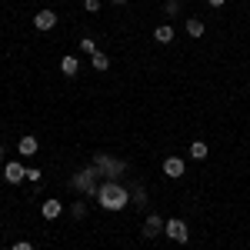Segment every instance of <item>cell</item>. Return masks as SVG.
Listing matches in <instances>:
<instances>
[{"label": "cell", "instance_id": "cell-1", "mask_svg": "<svg viewBox=\"0 0 250 250\" xmlns=\"http://www.w3.org/2000/svg\"><path fill=\"white\" fill-rule=\"evenodd\" d=\"M127 200H130V193H127V187H124L120 180H104V184L97 187V204H100L104 210H124Z\"/></svg>", "mask_w": 250, "mask_h": 250}, {"label": "cell", "instance_id": "cell-2", "mask_svg": "<svg viewBox=\"0 0 250 250\" xmlns=\"http://www.w3.org/2000/svg\"><path fill=\"white\" fill-rule=\"evenodd\" d=\"M94 160H97V173H107V180H117L120 173L127 170V164H124V160H110L107 154H97Z\"/></svg>", "mask_w": 250, "mask_h": 250}, {"label": "cell", "instance_id": "cell-3", "mask_svg": "<svg viewBox=\"0 0 250 250\" xmlns=\"http://www.w3.org/2000/svg\"><path fill=\"white\" fill-rule=\"evenodd\" d=\"M164 233L170 237L173 244H187V237H190V233H187V224H184V220H167V224H164Z\"/></svg>", "mask_w": 250, "mask_h": 250}, {"label": "cell", "instance_id": "cell-4", "mask_svg": "<svg viewBox=\"0 0 250 250\" xmlns=\"http://www.w3.org/2000/svg\"><path fill=\"white\" fill-rule=\"evenodd\" d=\"M94 177H97V170H80L77 177H74V187H77L80 193H97V187H94Z\"/></svg>", "mask_w": 250, "mask_h": 250}, {"label": "cell", "instance_id": "cell-5", "mask_svg": "<svg viewBox=\"0 0 250 250\" xmlns=\"http://www.w3.org/2000/svg\"><path fill=\"white\" fill-rule=\"evenodd\" d=\"M3 180H10V184H23V180H27L23 164H20V160H10V164L3 167Z\"/></svg>", "mask_w": 250, "mask_h": 250}, {"label": "cell", "instance_id": "cell-6", "mask_svg": "<svg viewBox=\"0 0 250 250\" xmlns=\"http://www.w3.org/2000/svg\"><path fill=\"white\" fill-rule=\"evenodd\" d=\"M34 27H37V30H54V27H57V14H54V10H37Z\"/></svg>", "mask_w": 250, "mask_h": 250}, {"label": "cell", "instance_id": "cell-7", "mask_svg": "<svg viewBox=\"0 0 250 250\" xmlns=\"http://www.w3.org/2000/svg\"><path fill=\"white\" fill-rule=\"evenodd\" d=\"M164 173L167 177H184V160L180 157H167L164 160Z\"/></svg>", "mask_w": 250, "mask_h": 250}, {"label": "cell", "instance_id": "cell-8", "mask_svg": "<svg viewBox=\"0 0 250 250\" xmlns=\"http://www.w3.org/2000/svg\"><path fill=\"white\" fill-rule=\"evenodd\" d=\"M40 213H43L47 220H57L60 213H63V204H60V200H43V207H40Z\"/></svg>", "mask_w": 250, "mask_h": 250}, {"label": "cell", "instance_id": "cell-9", "mask_svg": "<svg viewBox=\"0 0 250 250\" xmlns=\"http://www.w3.org/2000/svg\"><path fill=\"white\" fill-rule=\"evenodd\" d=\"M160 230H164V220H160V213H150V217H147V224H144V237H157Z\"/></svg>", "mask_w": 250, "mask_h": 250}, {"label": "cell", "instance_id": "cell-10", "mask_svg": "<svg viewBox=\"0 0 250 250\" xmlns=\"http://www.w3.org/2000/svg\"><path fill=\"white\" fill-rule=\"evenodd\" d=\"M60 70H63V74H67V77H77V70H80L77 57H70V54H67V57L60 60Z\"/></svg>", "mask_w": 250, "mask_h": 250}, {"label": "cell", "instance_id": "cell-11", "mask_svg": "<svg viewBox=\"0 0 250 250\" xmlns=\"http://www.w3.org/2000/svg\"><path fill=\"white\" fill-rule=\"evenodd\" d=\"M154 37H157V43H170L173 40V27L170 23H160V27L154 30Z\"/></svg>", "mask_w": 250, "mask_h": 250}, {"label": "cell", "instance_id": "cell-12", "mask_svg": "<svg viewBox=\"0 0 250 250\" xmlns=\"http://www.w3.org/2000/svg\"><path fill=\"white\" fill-rule=\"evenodd\" d=\"M20 154L23 157H34L37 154V137H23V140H20V147H17Z\"/></svg>", "mask_w": 250, "mask_h": 250}, {"label": "cell", "instance_id": "cell-13", "mask_svg": "<svg viewBox=\"0 0 250 250\" xmlns=\"http://www.w3.org/2000/svg\"><path fill=\"white\" fill-rule=\"evenodd\" d=\"M207 154H210V150H207L204 140H193V144H190V157H193V160H207Z\"/></svg>", "mask_w": 250, "mask_h": 250}, {"label": "cell", "instance_id": "cell-14", "mask_svg": "<svg viewBox=\"0 0 250 250\" xmlns=\"http://www.w3.org/2000/svg\"><path fill=\"white\" fill-rule=\"evenodd\" d=\"M187 34H190V37H204V20L190 17V20H187Z\"/></svg>", "mask_w": 250, "mask_h": 250}, {"label": "cell", "instance_id": "cell-15", "mask_svg": "<svg viewBox=\"0 0 250 250\" xmlns=\"http://www.w3.org/2000/svg\"><path fill=\"white\" fill-rule=\"evenodd\" d=\"M90 63H94V70H107V67H110V57L97 50V54H90Z\"/></svg>", "mask_w": 250, "mask_h": 250}, {"label": "cell", "instance_id": "cell-16", "mask_svg": "<svg viewBox=\"0 0 250 250\" xmlns=\"http://www.w3.org/2000/svg\"><path fill=\"white\" fill-rule=\"evenodd\" d=\"M80 50H83V54H97V43L90 37H83V40H80Z\"/></svg>", "mask_w": 250, "mask_h": 250}, {"label": "cell", "instance_id": "cell-17", "mask_svg": "<svg viewBox=\"0 0 250 250\" xmlns=\"http://www.w3.org/2000/svg\"><path fill=\"white\" fill-rule=\"evenodd\" d=\"M83 10H87V14H97V10H100V0H83Z\"/></svg>", "mask_w": 250, "mask_h": 250}, {"label": "cell", "instance_id": "cell-18", "mask_svg": "<svg viewBox=\"0 0 250 250\" xmlns=\"http://www.w3.org/2000/svg\"><path fill=\"white\" fill-rule=\"evenodd\" d=\"M167 14H170V17L180 14V3H177V0H167Z\"/></svg>", "mask_w": 250, "mask_h": 250}, {"label": "cell", "instance_id": "cell-19", "mask_svg": "<svg viewBox=\"0 0 250 250\" xmlns=\"http://www.w3.org/2000/svg\"><path fill=\"white\" fill-rule=\"evenodd\" d=\"M10 250H34V244H30V240H17Z\"/></svg>", "mask_w": 250, "mask_h": 250}, {"label": "cell", "instance_id": "cell-20", "mask_svg": "<svg viewBox=\"0 0 250 250\" xmlns=\"http://www.w3.org/2000/svg\"><path fill=\"white\" fill-rule=\"evenodd\" d=\"M27 180H34V184L40 187V170H27Z\"/></svg>", "mask_w": 250, "mask_h": 250}, {"label": "cell", "instance_id": "cell-21", "mask_svg": "<svg viewBox=\"0 0 250 250\" xmlns=\"http://www.w3.org/2000/svg\"><path fill=\"white\" fill-rule=\"evenodd\" d=\"M83 213H87V207H83V204H74V217H77V220L83 217Z\"/></svg>", "mask_w": 250, "mask_h": 250}, {"label": "cell", "instance_id": "cell-22", "mask_svg": "<svg viewBox=\"0 0 250 250\" xmlns=\"http://www.w3.org/2000/svg\"><path fill=\"white\" fill-rule=\"evenodd\" d=\"M207 3H210L213 10H217V7H224V0H207Z\"/></svg>", "mask_w": 250, "mask_h": 250}, {"label": "cell", "instance_id": "cell-23", "mask_svg": "<svg viewBox=\"0 0 250 250\" xmlns=\"http://www.w3.org/2000/svg\"><path fill=\"white\" fill-rule=\"evenodd\" d=\"M110 3H127V0H110Z\"/></svg>", "mask_w": 250, "mask_h": 250}, {"label": "cell", "instance_id": "cell-24", "mask_svg": "<svg viewBox=\"0 0 250 250\" xmlns=\"http://www.w3.org/2000/svg\"><path fill=\"white\" fill-rule=\"evenodd\" d=\"M0 154H3V150H0Z\"/></svg>", "mask_w": 250, "mask_h": 250}]
</instances>
